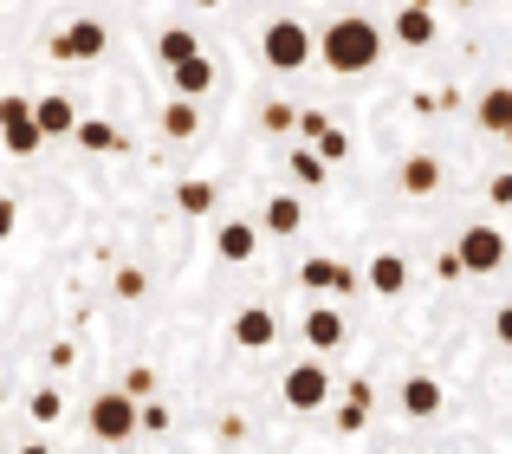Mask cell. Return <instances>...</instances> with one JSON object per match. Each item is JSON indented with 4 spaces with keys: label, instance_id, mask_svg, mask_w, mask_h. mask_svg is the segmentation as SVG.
Returning <instances> with one entry per match:
<instances>
[{
    "label": "cell",
    "instance_id": "cell-24",
    "mask_svg": "<svg viewBox=\"0 0 512 454\" xmlns=\"http://www.w3.org/2000/svg\"><path fill=\"white\" fill-rule=\"evenodd\" d=\"M175 202H182V215H208V208H214V182L188 176L182 189H175Z\"/></svg>",
    "mask_w": 512,
    "mask_h": 454
},
{
    "label": "cell",
    "instance_id": "cell-13",
    "mask_svg": "<svg viewBox=\"0 0 512 454\" xmlns=\"http://www.w3.org/2000/svg\"><path fill=\"white\" fill-rule=\"evenodd\" d=\"M363 286L383 292V299H402V286H409V260H402V253H376L370 273H363Z\"/></svg>",
    "mask_w": 512,
    "mask_h": 454
},
{
    "label": "cell",
    "instance_id": "cell-3",
    "mask_svg": "<svg viewBox=\"0 0 512 454\" xmlns=\"http://www.w3.org/2000/svg\"><path fill=\"white\" fill-rule=\"evenodd\" d=\"M260 52H266L273 72H305V65L318 59V39L305 33V20H273L266 39H260Z\"/></svg>",
    "mask_w": 512,
    "mask_h": 454
},
{
    "label": "cell",
    "instance_id": "cell-6",
    "mask_svg": "<svg viewBox=\"0 0 512 454\" xmlns=\"http://www.w3.org/2000/svg\"><path fill=\"white\" fill-rule=\"evenodd\" d=\"M0 143H7V156H33L46 143V130L33 117V98H0Z\"/></svg>",
    "mask_w": 512,
    "mask_h": 454
},
{
    "label": "cell",
    "instance_id": "cell-18",
    "mask_svg": "<svg viewBox=\"0 0 512 454\" xmlns=\"http://www.w3.org/2000/svg\"><path fill=\"white\" fill-rule=\"evenodd\" d=\"M169 85H175V98H201V91L214 85V65H208V59H201V52H195V59L169 65Z\"/></svg>",
    "mask_w": 512,
    "mask_h": 454
},
{
    "label": "cell",
    "instance_id": "cell-12",
    "mask_svg": "<svg viewBox=\"0 0 512 454\" xmlns=\"http://www.w3.org/2000/svg\"><path fill=\"white\" fill-rule=\"evenodd\" d=\"M33 117H39V130H46V137H72V130H78V104L65 98V91L33 98Z\"/></svg>",
    "mask_w": 512,
    "mask_h": 454
},
{
    "label": "cell",
    "instance_id": "cell-26",
    "mask_svg": "<svg viewBox=\"0 0 512 454\" xmlns=\"http://www.w3.org/2000/svg\"><path fill=\"white\" fill-rule=\"evenodd\" d=\"M26 409H33V422H59L65 416V396L46 383V390H33V403H26Z\"/></svg>",
    "mask_w": 512,
    "mask_h": 454
},
{
    "label": "cell",
    "instance_id": "cell-34",
    "mask_svg": "<svg viewBox=\"0 0 512 454\" xmlns=\"http://www.w3.org/2000/svg\"><path fill=\"white\" fill-rule=\"evenodd\" d=\"M493 331H500V344H512V305H500V312H493Z\"/></svg>",
    "mask_w": 512,
    "mask_h": 454
},
{
    "label": "cell",
    "instance_id": "cell-19",
    "mask_svg": "<svg viewBox=\"0 0 512 454\" xmlns=\"http://www.w3.org/2000/svg\"><path fill=\"white\" fill-rule=\"evenodd\" d=\"M260 227H266V234H299V227H305L299 195H273V202H266V215H260Z\"/></svg>",
    "mask_w": 512,
    "mask_h": 454
},
{
    "label": "cell",
    "instance_id": "cell-27",
    "mask_svg": "<svg viewBox=\"0 0 512 454\" xmlns=\"http://www.w3.org/2000/svg\"><path fill=\"white\" fill-rule=\"evenodd\" d=\"M363 422H370V403H363V396H350V403L338 409V429H344V435H357Z\"/></svg>",
    "mask_w": 512,
    "mask_h": 454
},
{
    "label": "cell",
    "instance_id": "cell-29",
    "mask_svg": "<svg viewBox=\"0 0 512 454\" xmlns=\"http://www.w3.org/2000/svg\"><path fill=\"white\" fill-rule=\"evenodd\" d=\"M143 292H150V279H143L137 266H124V273H117V299H143Z\"/></svg>",
    "mask_w": 512,
    "mask_h": 454
},
{
    "label": "cell",
    "instance_id": "cell-20",
    "mask_svg": "<svg viewBox=\"0 0 512 454\" xmlns=\"http://www.w3.org/2000/svg\"><path fill=\"white\" fill-rule=\"evenodd\" d=\"M195 130H201L195 98H175V104H163V137H169V143H188Z\"/></svg>",
    "mask_w": 512,
    "mask_h": 454
},
{
    "label": "cell",
    "instance_id": "cell-15",
    "mask_svg": "<svg viewBox=\"0 0 512 454\" xmlns=\"http://www.w3.org/2000/svg\"><path fill=\"white\" fill-rule=\"evenodd\" d=\"M396 182H402V195H415V202H422V195L441 189V163H435V156H402Z\"/></svg>",
    "mask_w": 512,
    "mask_h": 454
},
{
    "label": "cell",
    "instance_id": "cell-30",
    "mask_svg": "<svg viewBox=\"0 0 512 454\" xmlns=\"http://www.w3.org/2000/svg\"><path fill=\"white\" fill-rule=\"evenodd\" d=\"M124 390H130V396H137V403H143V396L156 390V370H143V364H137V370H130V377H124Z\"/></svg>",
    "mask_w": 512,
    "mask_h": 454
},
{
    "label": "cell",
    "instance_id": "cell-7",
    "mask_svg": "<svg viewBox=\"0 0 512 454\" xmlns=\"http://www.w3.org/2000/svg\"><path fill=\"white\" fill-rule=\"evenodd\" d=\"M299 286L305 292H331V299H350V292L363 286V273H350V266H338V260H299Z\"/></svg>",
    "mask_w": 512,
    "mask_h": 454
},
{
    "label": "cell",
    "instance_id": "cell-16",
    "mask_svg": "<svg viewBox=\"0 0 512 454\" xmlns=\"http://www.w3.org/2000/svg\"><path fill=\"white\" fill-rule=\"evenodd\" d=\"M396 39H402V46H415V52L435 46V13H428L422 0H409V7L396 13Z\"/></svg>",
    "mask_w": 512,
    "mask_h": 454
},
{
    "label": "cell",
    "instance_id": "cell-11",
    "mask_svg": "<svg viewBox=\"0 0 512 454\" xmlns=\"http://www.w3.org/2000/svg\"><path fill=\"white\" fill-rule=\"evenodd\" d=\"M273 338H279V318L266 312V305H247V312L234 318V344L240 351H266Z\"/></svg>",
    "mask_w": 512,
    "mask_h": 454
},
{
    "label": "cell",
    "instance_id": "cell-9",
    "mask_svg": "<svg viewBox=\"0 0 512 454\" xmlns=\"http://www.w3.org/2000/svg\"><path fill=\"white\" fill-rule=\"evenodd\" d=\"M52 52H59V59H78V65L98 59V52H104V26L98 20H72L59 39H52Z\"/></svg>",
    "mask_w": 512,
    "mask_h": 454
},
{
    "label": "cell",
    "instance_id": "cell-33",
    "mask_svg": "<svg viewBox=\"0 0 512 454\" xmlns=\"http://www.w3.org/2000/svg\"><path fill=\"white\" fill-rule=\"evenodd\" d=\"M143 429L163 435V429H169V409H163V403H150V409H143Z\"/></svg>",
    "mask_w": 512,
    "mask_h": 454
},
{
    "label": "cell",
    "instance_id": "cell-31",
    "mask_svg": "<svg viewBox=\"0 0 512 454\" xmlns=\"http://www.w3.org/2000/svg\"><path fill=\"white\" fill-rule=\"evenodd\" d=\"M487 195H493V208H512V169H500V176L487 182Z\"/></svg>",
    "mask_w": 512,
    "mask_h": 454
},
{
    "label": "cell",
    "instance_id": "cell-8",
    "mask_svg": "<svg viewBox=\"0 0 512 454\" xmlns=\"http://www.w3.org/2000/svg\"><path fill=\"white\" fill-rule=\"evenodd\" d=\"M299 338L312 344L318 357H325V351H338V344L350 338V325H344V312H338V305H312V312L299 318Z\"/></svg>",
    "mask_w": 512,
    "mask_h": 454
},
{
    "label": "cell",
    "instance_id": "cell-2",
    "mask_svg": "<svg viewBox=\"0 0 512 454\" xmlns=\"http://www.w3.org/2000/svg\"><path fill=\"white\" fill-rule=\"evenodd\" d=\"M85 422H91L98 442H130V435L143 429V409H137V396H130V390H104V396H91Z\"/></svg>",
    "mask_w": 512,
    "mask_h": 454
},
{
    "label": "cell",
    "instance_id": "cell-25",
    "mask_svg": "<svg viewBox=\"0 0 512 454\" xmlns=\"http://www.w3.org/2000/svg\"><path fill=\"white\" fill-rule=\"evenodd\" d=\"M312 150L325 156V163H344V156H350V137H344L338 124H325V130H318V137H312Z\"/></svg>",
    "mask_w": 512,
    "mask_h": 454
},
{
    "label": "cell",
    "instance_id": "cell-37",
    "mask_svg": "<svg viewBox=\"0 0 512 454\" xmlns=\"http://www.w3.org/2000/svg\"><path fill=\"white\" fill-rule=\"evenodd\" d=\"M0 403H7V390H0Z\"/></svg>",
    "mask_w": 512,
    "mask_h": 454
},
{
    "label": "cell",
    "instance_id": "cell-28",
    "mask_svg": "<svg viewBox=\"0 0 512 454\" xmlns=\"http://www.w3.org/2000/svg\"><path fill=\"white\" fill-rule=\"evenodd\" d=\"M260 124H266V130H299V111H292V104H266Z\"/></svg>",
    "mask_w": 512,
    "mask_h": 454
},
{
    "label": "cell",
    "instance_id": "cell-35",
    "mask_svg": "<svg viewBox=\"0 0 512 454\" xmlns=\"http://www.w3.org/2000/svg\"><path fill=\"white\" fill-rule=\"evenodd\" d=\"M20 454H52V448H46V442H26V448H20Z\"/></svg>",
    "mask_w": 512,
    "mask_h": 454
},
{
    "label": "cell",
    "instance_id": "cell-14",
    "mask_svg": "<svg viewBox=\"0 0 512 454\" xmlns=\"http://www.w3.org/2000/svg\"><path fill=\"white\" fill-rule=\"evenodd\" d=\"M474 124L480 130H493V137H506V124H512V85H487L474 98Z\"/></svg>",
    "mask_w": 512,
    "mask_h": 454
},
{
    "label": "cell",
    "instance_id": "cell-36",
    "mask_svg": "<svg viewBox=\"0 0 512 454\" xmlns=\"http://www.w3.org/2000/svg\"><path fill=\"white\" fill-rule=\"evenodd\" d=\"M506 150H512V124H506Z\"/></svg>",
    "mask_w": 512,
    "mask_h": 454
},
{
    "label": "cell",
    "instance_id": "cell-5",
    "mask_svg": "<svg viewBox=\"0 0 512 454\" xmlns=\"http://www.w3.org/2000/svg\"><path fill=\"white\" fill-rule=\"evenodd\" d=\"M279 396H286V409H299V416H312V409H325L331 403V370L318 364H292L286 377H279Z\"/></svg>",
    "mask_w": 512,
    "mask_h": 454
},
{
    "label": "cell",
    "instance_id": "cell-4",
    "mask_svg": "<svg viewBox=\"0 0 512 454\" xmlns=\"http://www.w3.org/2000/svg\"><path fill=\"white\" fill-rule=\"evenodd\" d=\"M454 253H461V273L467 279H487L506 266V227H467L461 240H454Z\"/></svg>",
    "mask_w": 512,
    "mask_h": 454
},
{
    "label": "cell",
    "instance_id": "cell-22",
    "mask_svg": "<svg viewBox=\"0 0 512 454\" xmlns=\"http://www.w3.org/2000/svg\"><path fill=\"white\" fill-rule=\"evenodd\" d=\"M156 52H163V65H182V59H195V33H188V26H169L163 39H156Z\"/></svg>",
    "mask_w": 512,
    "mask_h": 454
},
{
    "label": "cell",
    "instance_id": "cell-10",
    "mask_svg": "<svg viewBox=\"0 0 512 454\" xmlns=\"http://www.w3.org/2000/svg\"><path fill=\"white\" fill-rule=\"evenodd\" d=\"M214 253H221L227 266H247L253 253H260V227H253V221H221V234H214Z\"/></svg>",
    "mask_w": 512,
    "mask_h": 454
},
{
    "label": "cell",
    "instance_id": "cell-32",
    "mask_svg": "<svg viewBox=\"0 0 512 454\" xmlns=\"http://www.w3.org/2000/svg\"><path fill=\"white\" fill-rule=\"evenodd\" d=\"M13 221H20V202H13V195H0V240L13 234Z\"/></svg>",
    "mask_w": 512,
    "mask_h": 454
},
{
    "label": "cell",
    "instance_id": "cell-17",
    "mask_svg": "<svg viewBox=\"0 0 512 454\" xmlns=\"http://www.w3.org/2000/svg\"><path fill=\"white\" fill-rule=\"evenodd\" d=\"M402 416H415V422L441 416V383L435 377H409L402 383Z\"/></svg>",
    "mask_w": 512,
    "mask_h": 454
},
{
    "label": "cell",
    "instance_id": "cell-1",
    "mask_svg": "<svg viewBox=\"0 0 512 454\" xmlns=\"http://www.w3.org/2000/svg\"><path fill=\"white\" fill-rule=\"evenodd\" d=\"M318 59H325V72H338V78L376 72V59H383V33H376V20H363V13H344V20L325 26Z\"/></svg>",
    "mask_w": 512,
    "mask_h": 454
},
{
    "label": "cell",
    "instance_id": "cell-21",
    "mask_svg": "<svg viewBox=\"0 0 512 454\" xmlns=\"http://www.w3.org/2000/svg\"><path fill=\"white\" fill-rule=\"evenodd\" d=\"M78 143H85L91 156H111V150H124V137H117V124H104V117H78V130H72Z\"/></svg>",
    "mask_w": 512,
    "mask_h": 454
},
{
    "label": "cell",
    "instance_id": "cell-23",
    "mask_svg": "<svg viewBox=\"0 0 512 454\" xmlns=\"http://www.w3.org/2000/svg\"><path fill=\"white\" fill-rule=\"evenodd\" d=\"M325 156L312 150V143H305V150H292V176H299V189H318V182H325Z\"/></svg>",
    "mask_w": 512,
    "mask_h": 454
}]
</instances>
